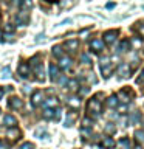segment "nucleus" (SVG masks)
I'll return each instance as SVG.
<instances>
[{"instance_id": "obj_1", "label": "nucleus", "mask_w": 144, "mask_h": 149, "mask_svg": "<svg viewBox=\"0 0 144 149\" xmlns=\"http://www.w3.org/2000/svg\"><path fill=\"white\" fill-rule=\"evenodd\" d=\"M102 110V104L101 101L98 100V96H93L90 101H88L87 104V112H88V116H91V118H96V116H99Z\"/></svg>"}, {"instance_id": "obj_2", "label": "nucleus", "mask_w": 144, "mask_h": 149, "mask_svg": "<svg viewBox=\"0 0 144 149\" xmlns=\"http://www.w3.org/2000/svg\"><path fill=\"white\" fill-rule=\"evenodd\" d=\"M30 67L36 72L37 79H39V81H44V67H42L40 56H39V54H36V56H33V58H31V61H30Z\"/></svg>"}, {"instance_id": "obj_3", "label": "nucleus", "mask_w": 144, "mask_h": 149, "mask_svg": "<svg viewBox=\"0 0 144 149\" xmlns=\"http://www.w3.org/2000/svg\"><path fill=\"white\" fill-rule=\"evenodd\" d=\"M119 34V31L118 30H110V31H105L104 33V39H102V42L107 45H111L113 42L116 40V37H118Z\"/></svg>"}, {"instance_id": "obj_4", "label": "nucleus", "mask_w": 144, "mask_h": 149, "mask_svg": "<svg viewBox=\"0 0 144 149\" xmlns=\"http://www.w3.org/2000/svg\"><path fill=\"white\" fill-rule=\"evenodd\" d=\"M118 100H121V101H124L125 104H127V102H130L132 101V98H133V93H132V90H130V88H123V90H119L118 92Z\"/></svg>"}, {"instance_id": "obj_5", "label": "nucleus", "mask_w": 144, "mask_h": 149, "mask_svg": "<svg viewBox=\"0 0 144 149\" xmlns=\"http://www.w3.org/2000/svg\"><path fill=\"white\" fill-rule=\"evenodd\" d=\"M17 72L19 74H20V78H28L31 74V67H30V64H26V62H20L19 64V67H17Z\"/></svg>"}, {"instance_id": "obj_6", "label": "nucleus", "mask_w": 144, "mask_h": 149, "mask_svg": "<svg viewBox=\"0 0 144 149\" xmlns=\"http://www.w3.org/2000/svg\"><path fill=\"white\" fill-rule=\"evenodd\" d=\"M8 104H9V107H11L12 110H20L23 107V101L20 100V98H17V96H11L9 101H8Z\"/></svg>"}, {"instance_id": "obj_7", "label": "nucleus", "mask_w": 144, "mask_h": 149, "mask_svg": "<svg viewBox=\"0 0 144 149\" xmlns=\"http://www.w3.org/2000/svg\"><path fill=\"white\" fill-rule=\"evenodd\" d=\"M71 64H73V61L71 58H68V56H62V58L59 59V70H70L71 68Z\"/></svg>"}, {"instance_id": "obj_8", "label": "nucleus", "mask_w": 144, "mask_h": 149, "mask_svg": "<svg viewBox=\"0 0 144 149\" xmlns=\"http://www.w3.org/2000/svg\"><path fill=\"white\" fill-rule=\"evenodd\" d=\"M42 101H44V93H42L40 90H36L31 96V104L34 107H39L42 104Z\"/></svg>"}, {"instance_id": "obj_9", "label": "nucleus", "mask_w": 144, "mask_h": 149, "mask_svg": "<svg viewBox=\"0 0 144 149\" xmlns=\"http://www.w3.org/2000/svg\"><path fill=\"white\" fill-rule=\"evenodd\" d=\"M16 22H17V25H26L28 22H30V14H28L26 11H22L17 14V17H16Z\"/></svg>"}, {"instance_id": "obj_10", "label": "nucleus", "mask_w": 144, "mask_h": 149, "mask_svg": "<svg viewBox=\"0 0 144 149\" xmlns=\"http://www.w3.org/2000/svg\"><path fill=\"white\" fill-rule=\"evenodd\" d=\"M90 48L95 51V53H101V51L104 50V42L101 39H93L90 42Z\"/></svg>"}, {"instance_id": "obj_11", "label": "nucleus", "mask_w": 144, "mask_h": 149, "mask_svg": "<svg viewBox=\"0 0 144 149\" xmlns=\"http://www.w3.org/2000/svg\"><path fill=\"white\" fill-rule=\"evenodd\" d=\"M3 126H6V127H16L17 126V120H16V116H12V115H5L3 116Z\"/></svg>"}, {"instance_id": "obj_12", "label": "nucleus", "mask_w": 144, "mask_h": 149, "mask_svg": "<svg viewBox=\"0 0 144 149\" xmlns=\"http://www.w3.org/2000/svg\"><path fill=\"white\" fill-rule=\"evenodd\" d=\"M64 47L70 51V53H74V51L79 48V40H76V39H70V40L65 42Z\"/></svg>"}, {"instance_id": "obj_13", "label": "nucleus", "mask_w": 144, "mask_h": 149, "mask_svg": "<svg viewBox=\"0 0 144 149\" xmlns=\"http://www.w3.org/2000/svg\"><path fill=\"white\" fill-rule=\"evenodd\" d=\"M99 146H101L102 149H111V148L115 146V140L111 138V137H104V138L101 140Z\"/></svg>"}, {"instance_id": "obj_14", "label": "nucleus", "mask_w": 144, "mask_h": 149, "mask_svg": "<svg viewBox=\"0 0 144 149\" xmlns=\"http://www.w3.org/2000/svg\"><path fill=\"white\" fill-rule=\"evenodd\" d=\"M57 106H59V100L56 96H51L46 101H44V107H45V109H54V107H57Z\"/></svg>"}, {"instance_id": "obj_15", "label": "nucleus", "mask_w": 144, "mask_h": 149, "mask_svg": "<svg viewBox=\"0 0 144 149\" xmlns=\"http://www.w3.org/2000/svg\"><path fill=\"white\" fill-rule=\"evenodd\" d=\"M118 73H119L121 78H129L130 76V67L127 64H121L118 67Z\"/></svg>"}, {"instance_id": "obj_16", "label": "nucleus", "mask_w": 144, "mask_h": 149, "mask_svg": "<svg viewBox=\"0 0 144 149\" xmlns=\"http://www.w3.org/2000/svg\"><path fill=\"white\" fill-rule=\"evenodd\" d=\"M6 135H8L9 140H17V138H20V130H19L17 127H9Z\"/></svg>"}, {"instance_id": "obj_17", "label": "nucleus", "mask_w": 144, "mask_h": 149, "mask_svg": "<svg viewBox=\"0 0 144 149\" xmlns=\"http://www.w3.org/2000/svg\"><path fill=\"white\" fill-rule=\"evenodd\" d=\"M59 78V67L54 64L50 65V79L51 81H56V79Z\"/></svg>"}, {"instance_id": "obj_18", "label": "nucleus", "mask_w": 144, "mask_h": 149, "mask_svg": "<svg viewBox=\"0 0 144 149\" xmlns=\"http://www.w3.org/2000/svg\"><path fill=\"white\" fill-rule=\"evenodd\" d=\"M67 104L70 107H73V109H78V107L81 106V100H79V96H71L67 100Z\"/></svg>"}, {"instance_id": "obj_19", "label": "nucleus", "mask_w": 144, "mask_h": 149, "mask_svg": "<svg viewBox=\"0 0 144 149\" xmlns=\"http://www.w3.org/2000/svg\"><path fill=\"white\" fill-rule=\"evenodd\" d=\"M118 102H119V100H118V96H116V95H111V96L107 98V106L111 107V109L118 107Z\"/></svg>"}, {"instance_id": "obj_20", "label": "nucleus", "mask_w": 144, "mask_h": 149, "mask_svg": "<svg viewBox=\"0 0 144 149\" xmlns=\"http://www.w3.org/2000/svg\"><path fill=\"white\" fill-rule=\"evenodd\" d=\"M129 50H130V42H129V39H124L119 44L118 51H119V53H125V51H129Z\"/></svg>"}, {"instance_id": "obj_21", "label": "nucleus", "mask_w": 144, "mask_h": 149, "mask_svg": "<svg viewBox=\"0 0 144 149\" xmlns=\"http://www.w3.org/2000/svg\"><path fill=\"white\" fill-rule=\"evenodd\" d=\"M101 72H102V76L104 78H109L111 72H113V68H111V65L110 64H107V65H101Z\"/></svg>"}, {"instance_id": "obj_22", "label": "nucleus", "mask_w": 144, "mask_h": 149, "mask_svg": "<svg viewBox=\"0 0 144 149\" xmlns=\"http://www.w3.org/2000/svg\"><path fill=\"white\" fill-rule=\"evenodd\" d=\"M53 56H56L57 59H60L64 56V48L60 45H56V47H53Z\"/></svg>"}, {"instance_id": "obj_23", "label": "nucleus", "mask_w": 144, "mask_h": 149, "mask_svg": "<svg viewBox=\"0 0 144 149\" xmlns=\"http://www.w3.org/2000/svg\"><path fill=\"white\" fill-rule=\"evenodd\" d=\"M42 115H44V118H46V120H54V109H45Z\"/></svg>"}, {"instance_id": "obj_24", "label": "nucleus", "mask_w": 144, "mask_h": 149, "mask_svg": "<svg viewBox=\"0 0 144 149\" xmlns=\"http://www.w3.org/2000/svg\"><path fill=\"white\" fill-rule=\"evenodd\" d=\"M135 140L138 143H143L144 141V130H135Z\"/></svg>"}, {"instance_id": "obj_25", "label": "nucleus", "mask_w": 144, "mask_h": 149, "mask_svg": "<svg viewBox=\"0 0 144 149\" xmlns=\"http://www.w3.org/2000/svg\"><path fill=\"white\" fill-rule=\"evenodd\" d=\"M31 6H33L31 0H22V3H20V8L23 9V11H26V9H30Z\"/></svg>"}, {"instance_id": "obj_26", "label": "nucleus", "mask_w": 144, "mask_h": 149, "mask_svg": "<svg viewBox=\"0 0 144 149\" xmlns=\"http://www.w3.org/2000/svg\"><path fill=\"white\" fill-rule=\"evenodd\" d=\"M3 33H5V34H12V33H14V25L6 23V25L3 26Z\"/></svg>"}, {"instance_id": "obj_27", "label": "nucleus", "mask_w": 144, "mask_h": 149, "mask_svg": "<svg viewBox=\"0 0 144 149\" xmlns=\"http://www.w3.org/2000/svg\"><path fill=\"white\" fill-rule=\"evenodd\" d=\"M68 88H70V90H78V88H79V84H78V81H76V79H71V81H68Z\"/></svg>"}, {"instance_id": "obj_28", "label": "nucleus", "mask_w": 144, "mask_h": 149, "mask_svg": "<svg viewBox=\"0 0 144 149\" xmlns=\"http://www.w3.org/2000/svg\"><path fill=\"white\" fill-rule=\"evenodd\" d=\"M129 42H130V45H133V47H135V48H139V47H141V44H143L139 37H133V39H132V40H129Z\"/></svg>"}, {"instance_id": "obj_29", "label": "nucleus", "mask_w": 144, "mask_h": 149, "mask_svg": "<svg viewBox=\"0 0 144 149\" xmlns=\"http://www.w3.org/2000/svg\"><path fill=\"white\" fill-rule=\"evenodd\" d=\"M74 120H76V115H74V113H70V115L67 116V120H65V126H71V124L74 123Z\"/></svg>"}, {"instance_id": "obj_30", "label": "nucleus", "mask_w": 144, "mask_h": 149, "mask_svg": "<svg viewBox=\"0 0 144 149\" xmlns=\"http://www.w3.org/2000/svg\"><path fill=\"white\" fill-rule=\"evenodd\" d=\"M119 146L124 148V149H130V140H129V138H123V140L119 141Z\"/></svg>"}, {"instance_id": "obj_31", "label": "nucleus", "mask_w": 144, "mask_h": 149, "mask_svg": "<svg viewBox=\"0 0 144 149\" xmlns=\"http://www.w3.org/2000/svg\"><path fill=\"white\" fill-rule=\"evenodd\" d=\"M138 121H139V113H132V115H130V120H129L130 124L138 123Z\"/></svg>"}, {"instance_id": "obj_32", "label": "nucleus", "mask_w": 144, "mask_h": 149, "mask_svg": "<svg viewBox=\"0 0 144 149\" xmlns=\"http://www.w3.org/2000/svg\"><path fill=\"white\" fill-rule=\"evenodd\" d=\"M115 130H116V127H115V126L111 124V123H109V124L105 126V132H107V134H113Z\"/></svg>"}, {"instance_id": "obj_33", "label": "nucleus", "mask_w": 144, "mask_h": 149, "mask_svg": "<svg viewBox=\"0 0 144 149\" xmlns=\"http://www.w3.org/2000/svg\"><path fill=\"white\" fill-rule=\"evenodd\" d=\"M9 73H11V68H9V67H5V68L2 70V76H3V78H9V76H11Z\"/></svg>"}, {"instance_id": "obj_34", "label": "nucleus", "mask_w": 144, "mask_h": 149, "mask_svg": "<svg viewBox=\"0 0 144 149\" xmlns=\"http://www.w3.org/2000/svg\"><path fill=\"white\" fill-rule=\"evenodd\" d=\"M19 149H34V144L30 143V141H26V143H23Z\"/></svg>"}, {"instance_id": "obj_35", "label": "nucleus", "mask_w": 144, "mask_h": 149, "mask_svg": "<svg viewBox=\"0 0 144 149\" xmlns=\"http://www.w3.org/2000/svg\"><path fill=\"white\" fill-rule=\"evenodd\" d=\"M82 126H84V127H90V126H91L90 116H87V118H84V120H82Z\"/></svg>"}, {"instance_id": "obj_36", "label": "nucleus", "mask_w": 144, "mask_h": 149, "mask_svg": "<svg viewBox=\"0 0 144 149\" xmlns=\"http://www.w3.org/2000/svg\"><path fill=\"white\" fill-rule=\"evenodd\" d=\"M136 31L141 37H144V23H139V25L136 26Z\"/></svg>"}, {"instance_id": "obj_37", "label": "nucleus", "mask_w": 144, "mask_h": 149, "mask_svg": "<svg viewBox=\"0 0 144 149\" xmlns=\"http://www.w3.org/2000/svg\"><path fill=\"white\" fill-rule=\"evenodd\" d=\"M81 59H82V62H84V64H90V58H88L87 54H82V56H81Z\"/></svg>"}, {"instance_id": "obj_38", "label": "nucleus", "mask_w": 144, "mask_h": 149, "mask_svg": "<svg viewBox=\"0 0 144 149\" xmlns=\"http://www.w3.org/2000/svg\"><path fill=\"white\" fill-rule=\"evenodd\" d=\"M59 118H60V109H56V110H54V120L57 121Z\"/></svg>"}, {"instance_id": "obj_39", "label": "nucleus", "mask_w": 144, "mask_h": 149, "mask_svg": "<svg viewBox=\"0 0 144 149\" xmlns=\"http://www.w3.org/2000/svg\"><path fill=\"white\" fill-rule=\"evenodd\" d=\"M11 3L14 5V6H20V3H22V0H11Z\"/></svg>"}, {"instance_id": "obj_40", "label": "nucleus", "mask_w": 144, "mask_h": 149, "mask_svg": "<svg viewBox=\"0 0 144 149\" xmlns=\"http://www.w3.org/2000/svg\"><path fill=\"white\" fill-rule=\"evenodd\" d=\"M8 148V144L3 141V140H0V149H6Z\"/></svg>"}, {"instance_id": "obj_41", "label": "nucleus", "mask_w": 144, "mask_h": 149, "mask_svg": "<svg viewBox=\"0 0 144 149\" xmlns=\"http://www.w3.org/2000/svg\"><path fill=\"white\" fill-rule=\"evenodd\" d=\"M3 92H5V90H3V88H2V90H0V98H2V95H3Z\"/></svg>"}, {"instance_id": "obj_42", "label": "nucleus", "mask_w": 144, "mask_h": 149, "mask_svg": "<svg viewBox=\"0 0 144 149\" xmlns=\"http://www.w3.org/2000/svg\"><path fill=\"white\" fill-rule=\"evenodd\" d=\"M45 2H50L51 3V2H57V0H45Z\"/></svg>"}, {"instance_id": "obj_43", "label": "nucleus", "mask_w": 144, "mask_h": 149, "mask_svg": "<svg viewBox=\"0 0 144 149\" xmlns=\"http://www.w3.org/2000/svg\"><path fill=\"white\" fill-rule=\"evenodd\" d=\"M135 149H143L141 146H139V144H138V146H135Z\"/></svg>"}]
</instances>
